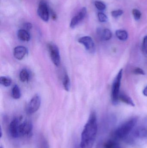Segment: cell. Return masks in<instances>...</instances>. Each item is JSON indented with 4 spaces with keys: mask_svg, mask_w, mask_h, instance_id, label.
Wrapping results in <instances>:
<instances>
[{
    "mask_svg": "<svg viewBox=\"0 0 147 148\" xmlns=\"http://www.w3.org/2000/svg\"><path fill=\"white\" fill-rule=\"evenodd\" d=\"M97 131L96 115L92 111L81 134V142L79 148H92L96 141Z\"/></svg>",
    "mask_w": 147,
    "mask_h": 148,
    "instance_id": "6da1fadb",
    "label": "cell"
},
{
    "mask_svg": "<svg viewBox=\"0 0 147 148\" xmlns=\"http://www.w3.org/2000/svg\"><path fill=\"white\" fill-rule=\"evenodd\" d=\"M32 122L27 120L22 121V116L14 118L9 123L8 132L9 136L13 138L28 137L33 133Z\"/></svg>",
    "mask_w": 147,
    "mask_h": 148,
    "instance_id": "7a4b0ae2",
    "label": "cell"
},
{
    "mask_svg": "<svg viewBox=\"0 0 147 148\" xmlns=\"http://www.w3.org/2000/svg\"><path fill=\"white\" fill-rule=\"evenodd\" d=\"M136 117L131 118L119 126L113 134V138L117 140L126 139L129 135L137 123Z\"/></svg>",
    "mask_w": 147,
    "mask_h": 148,
    "instance_id": "3957f363",
    "label": "cell"
},
{
    "mask_svg": "<svg viewBox=\"0 0 147 148\" xmlns=\"http://www.w3.org/2000/svg\"><path fill=\"white\" fill-rule=\"evenodd\" d=\"M127 138L128 142L131 144H145L147 142V130L143 127L138 128L133 130Z\"/></svg>",
    "mask_w": 147,
    "mask_h": 148,
    "instance_id": "277c9868",
    "label": "cell"
},
{
    "mask_svg": "<svg viewBox=\"0 0 147 148\" xmlns=\"http://www.w3.org/2000/svg\"><path fill=\"white\" fill-rule=\"evenodd\" d=\"M122 69H121L115 77L111 89V97L112 103L114 105L117 104L119 101V95H120V87L121 85L122 78L123 76Z\"/></svg>",
    "mask_w": 147,
    "mask_h": 148,
    "instance_id": "5b68a950",
    "label": "cell"
},
{
    "mask_svg": "<svg viewBox=\"0 0 147 148\" xmlns=\"http://www.w3.org/2000/svg\"><path fill=\"white\" fill-rule=\"evenodd\" d=\"M47 48L52 61L54 65L59 66L60 65L61 59L58 48L57 45L52 42L48 43Z\"/></svg>",
    "mask_w": 147,
    "mask_h": 148,
    "instance_id": "8992f818",
    "label": "cell"
},
{
    "mask_svg": "<svg viewBox=\"0 0 147 148\" xmlns=\"http://www.w3.org/2000/svg\"><path fill=\"white\" fill-rule=\"evenodd\" d=\"M41 101L40 96L36 95L30 100L27 106L26 112L28 114H32L36 112L40 107Z\"/></svg>",
    "mask_w": 147,
    "mask_h": 148,
    "instance_id": "52a82bcc",
    "label": "cell"
},
{
    "mask_svg": "<svg viewBox=\"0 0 147 148\" xmlns=\"http://www.w3.org/2000/svg\"><path fill=\"white\" fill-rule=\"evenodd\" d=\"M37 13L39 17L45 22L48 21L49 11L47 3L44 0H41L39 4Z\"/></svg>",
    "mask_w": 147,
    "mask_h": 148,
    "instance_id": "ba28073f",
    "label": "cell"
},
{
    "mask_svg": "<svg viewBox=\"0 0 147 148\" xmlns=\"http://www.w3.org/2000/svg\"><path fill=\"white\" fill-rule=\"evenodd\" d=\"M79 42L83 44L86 50L91 53H94L96 51V46L92 38L89 36L81 37L78 40Z\"/></svg>",
    "mask_w": 147,
    "mask_h": 148,
    "instance_id": "9c48e42d",
    "label": "cell"
},
{
    "mask_svg": "<svg viewBox=\"0 0 147 148\" xmlns=\"http://www.w3.org/2000/svg\"><path fill=\"white\" fill-rule=\"evenodd\" d=\"M87 13V10L85 7L83 8L80 10V12L74 16L72 19L70 23V27L72 28H73L77 26L82 20H83Z\"/></svg>",
    "mask_w": 147,
    "mask_h": 148,
    "instance_id": "30bf717a",
    "label": "cell"
},
{
    "mask_svg": "<svg viewBox=\"0 0 147 148\" xmlns=\"http://www.w3.org/2000/svg\"><path fill=\"white\" fill-rule=\"evenodd\" d=\"M27 53V50L23 46H18L14 49V55L15 58L18 60H22Z\"/></svg>",
    "mask_w": 147,
    "mask_h": 148,
    "instance_id": "8fae6325",
    "label": "cell"
},
{
    "mask_svg": "<svg viewBox=\"0 0 147 148\" xmlns=\"http://www.w3.org/2000/svg\"><path fill=\"white\" fill-rule=\"evenodd\" d=\"M98 34L102 40L108 41L111 39L112 36L111 31L108 29H105L103 30H98Z\"/></svg>",
    "mask_w": 147,
    "mask_h": 148,
    "instance_id": "7c38bea8",
    "label": "cell"
},
{
    "mask_svg": "<svg viewBox=\"0 0 147 148\" xmlns=\"http://www.w3.org/2000/svg\"><path fill=\"white\" fill-rule=\"evenodd\" d=\"M119 99V100L128 105H130L132 107H134L135 106V104L132 98L125 93H120Z\"/></svg>",
    "mask_w": 147,
    "mask_h": 148,
    "instance_id": "4fadbf2b",
    "label": "cell"
},
{
    "mask_svg": "<svg viewBox=\"0 0 147 148\" xmlns=\"http://www.w3.org/2000/svg\"><path fill=\"white\" fill-rule=\"evenodd\" d=\"M18 38L20 40L24 42H28L30 40V36L28 31L24 29H21L17 33Z\"/></svg>",
    "mask_w": 147,
    "mask_h": 148,
    "instance_id": "5bb4252c",
    "label": "cell"
},
{
    "mask_svg": "<svg viewBox=\"0 0 147 148\" xmlns=\"http://www.w3.org/2000/svg\"><path fill=\"white\" fill-rule=\"evenodd\" d=\"M104 148H121L118 141L112 139L107 141L104 145Z\"/></svg>",
    "mask_w": 147,
    "mask_h": 148,
    "instance_id": "9a60e30c",
    "label": "cell"
},
{
    "mask_svg": "<svg viewBox=\"0 0 147 148\" xmlns=\"http://www.w3.org/2000/svg\"><path fill=\"white\" fill-rule=\"evenodd\" d=\"M116 35L119 40L123 41L127 40L128 37L127 32L126 30L123 29L117 30L116 32Z\"/></svg>",
    "mask_w": 147,
    "mask_h": 148,
    "instance_id": "2e32d148",
    "label": "cell"
},
{
    "mask_svg": "<svg viewBox=\"0 0 147 148\" xmlns=\"http://www.w3.org/2000/svg\"><path fill=\"white\" fill-rule=\"evenodd\" d=\"M20 79L22 82H28L30 78L29 72L26 69H22L20 73Z\"/></svg>",
    "mask_w": 147,
    "mask_h": 148,
    "instance_id": "e0dca14e",
    "label": "cell"
},
{
    "mask_svg": "<svg viewBox=\"0 0 147 148\" xmlns=\"http://www.w3.org/2000/svg\"><path fill=\"white\" fill-rule=\"evenodd\" d=\"M11 95L12 97L15 99H18L20 97V90L18 85H15L12 88Z\"/></svg>",
    "mask_w": 147,
    "mask_h": 148,
    "instance_id": "ac0fdd59",
    "label": "cell"
},
{
    "mask_svg": "<svg viewBox=\"0 0 147 148\" xmlns=\"http://www.w3.org/2000/svg\"><path fill=\"white\" fill-rule=\"evenodd\" d=\"M63 85L65 90L69 91L70 88L71 83L70 77L67 74H65L63 78Z\"/></svg>",
    "mask_w": 147,
    "mask_h": 148,
    "instance_id": "d6986e66",
    "label": "cell"
},
{
    "mask_svg": "<svg viewBox=\"0 0 147 148\" xmlns=\"http://www.w3.org/2000/svg\"><path fill=\"white\" fill-rule=\"evenodd\" d=\"M12 79L9 77L1 76L0 77V83L5 87H9L12 84Z\"/></svg>",
    "mask_w": 147,
    "mask_h": 148,
    "instance_id": "ffe728a7",
    "label": "cell"
},
{
    "mask_svg": "<svg viewBox=\"0 0 147 148\" xmlns=\"http://www.w3.org/2000/svg\"><path fill=\"white\" fill-rule=\"evenodd\" d=\"M39 148H49L47 141L43 136L40 137Z\"/></svg>",
    "mask_w": 147,
    "mask_h": 148,
    "instance_id": "44dd1931",
    "label": "cell"
},
{
    "mask_svg": "<svg viewBox=\"0 0 147 148\" xmlns=\"http://www.w3.org/2000/svg\"><path fill=\"white\" fill-rule=\"evenodd\" d=\"M95 4L97 8L99 10H103L106 8V5L105 4L100 1H96Z\"/></svg>",
    "mask_w": 147,
    "mask_h": 148,
    "instance_id": "7402d4cb",
    "label": "cell"
},
{
    "mask_svg": "<svg viewBox=\"0 0 147 148\" xmlns=\"http://www.w3.org/2000/svg\"><path fill=\"white\" fill-rule=\"evenodd\" d=\"M98 20L101 22H105L108 21L107 16L103 13H99L98 14Z\"/></svg>",
    "mask_w": 147,
    "mask_h": 148,
    "instance_id": "603a6c76",
    "label": "cell"
},
{
    "mask_svg": "<svg viewBox=\"0 0 147 148\" xmlns=\"http://www.w3.org/2000/svg\"><path fill=\"white\" fill-rule=\"evenodd\" d=\"M133 14L135 20H139L141 16V13L140 10L137 9H134L133 10Z\"/></svg>",
    "mask_w": 147,
    "mask_h": 148,
    "instance_id": "cb8c5ba5",
    "label": "cell"
},
{
    "mask_svg": "<svg viewBox=\"0 0 147 148\" xmlns=\"http://www.w3.org/2000/svg\"><path fill=\"white\" fill-rule=\"evenodd\" d=\"M133 73L135 75H145V73L144 70L140 68H136L134 69Z\"/></svg>",
    "mask_w": 147,
    "mask_h": 148,
    "instance_id": "d4e9b609",
    "label": "cell"
},
{
    "mask_svg": "<svg viewBox=\"0 0 147 148\" xmlns=\"http://www.w3.org/2000/svg\"><path fill=\"white\" fill-rule=\"evenodd\" d=\"M123 14V11L121 10H114L111 12V14L112 16L114 17H117L118 16H120Z\"/></svg>",
    "mask_w": 147,
    "mask_h": 148,
    "instance_id": "484cf974",
    "label": "cell"
},
{
    "mask_svg": "<svg viewBox=\"0 0 147 148\" xmlns=\"http://www.w3.org/2000/svg\"><path fill=\"white\" fill-rule=\"evenodd\" d=\"M142 47L144 53L147 54V36H145L143 39Z\"/></svg>",
    "mask_w": 147,
    "mask_h": 148,
    "instance_id": "4316f807",
    "label": "cell"
},
{
    "mask_svg": "<svg viewBox=\"0 0 147 148\" xmlns=\"http://www.w3.org/2000/svg\"><path fill=\"white\" fill-rule=\"evenodd\" d=\"M24 29L28 31L33 27V25L30 23H26L24 25Z\"/></svg>",
    "mask_w": 147,
    "mask_h": 148,
    "instance_id": "83f0119b",
    "label": "cell"
},
{
    "mask_svg": "<svg viewBox=\"0 0 147 148\" xmlns=\"http://www.w3.org/2000/svg\"><path fill=\"white\" fill-rule=\"evenodd\" d=\"M143 94L144 96L147 97V86L143 90Z\"/></svg>",
    "mask_w": 147,
    "mask_h": 148,
    "instance_id": "f1b7e54d",
    "label": "cell"
},
{
    "mask_svg": "<svg viewBox=\"0 0 147 148\" xmlns=\"http://www.w3.org/2000/svg\"><path fill=\"white\" fill-rule=\"evenodd\" d=\"M52 17L53 18L54 20H56L57 18V15L54 12H52Z\"/></svg>",
    "mask_w": 147,
    "mask_h": 148,
    "instance_id": "f546056e",
    "label": "cell"
}]
</instances>
